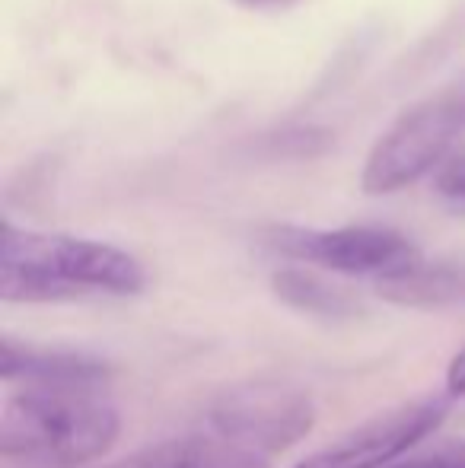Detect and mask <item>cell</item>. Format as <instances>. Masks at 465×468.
Returning a JSON list of instances; mask_svg holds the SVG:
<instances>
[{"label": "cell", "mask_w": 465, "mask_h": 468, "mask_svg": "<svg viewBox=\"0 0 465 468\" xmlns=\"http://www.w3.org/2000/svg\"><path fill=\"white\" fill-rule=\"evenodd\" d=\"M147 274L131 252L100 239L64 233H32L4 223L0 233V300L61 303L90 290L131 296Z\"/></svg>", "instance_id": "6da1fadb"}, {"label": "cell", "mask_w": 465, "mask_h": 468, "mask_svg": "<svg viewBox=\"0 0 465 468\" xmlns=\"http://www.w3.org/2000/svg\"><path fill=\"white\" fill-rule=\"evenodd\" d=\"M122 433V418L100 392L26 388L0 414V456L38 468H77L102 459Z\"/></svg>", "instance_id": "7a4b0ae2"}, {"label": "cell", "mask_w": 465, "mask_h": 468, "mask_svg": "<svg viewBox=\"0 0 465 468\" xmlns=\"http://www.w3.org/2000/svg\"><path fill=\"white\" fill-rule=\"evenodd\" d=\"M465 134V74L417 99L373 144L360 173L366 195H392L434 173Z\"/></svg>", "instance_id": "3957f363"}, {"label": "cell", "mask_w": 465, "mask_h": 468, "mask_svg": "<svg viewBox=\"0 0 465 468\" xmlns=\"http://www.w3.org/2000/svg\"><path fill=\"white\" fill-rule=\"evenodd\" d=\"M211 427L217 437L246 446L261 456H274L316 427V405L310 392L280 379H248L230 386L211 401Z\"/></svg>", "instance_id": "277c9868"}, {"label": "cell", "mask_w": 465, "mask_h": 468, "mask_svg": "<svg viewBox=\"0 0 465 468\" xmlns=\"http://www.w3.org/2000/svg\"><path fill=\"white\" fill-rule=\"evenodd\" d=\"M261 239L271 252L287 259L310 261L338 274H370L376 281L421 261V252L408 236L386 227H271L261 233Z\"/></svg>", "instance_id": "5b68a950"}, {"label": "cell", "mask_w": 465, "mask_h": 468, "mask_svg": "<svg viewBox=\"0 0 465 468\" xmlns=\"http://www.w3.org/2000/svg\"><path fill=\"white\" fill-rule=\"evenodd\" d=\"M447 414L449 399L443 395L405 401V405L389 408L366 424L354 427L351 433L338 437L325 450L310 452L291 468H386L405 459L411 446L428 440L447 420Z\"/></svg>", "instance_id": "8992f818"}, {"label": "cell", "mask_w": 465, "mask_h": 468, "mask_svg": "<svg viewBox=\"0 0 465 468\" xmlns=\"http://www.w3.org/2000/svg\"><path fill=\"white\" fill-rule=\"evenodd\" d=\"M0 376L4 382H26V388H74L100 392L112 382V364L87 351L19 345L6 335L0 341Z\"/></svg>", "instance_id": "52a82bcc"}, {"label": "cell", "mask_w": 465, "mask_h": 468, "mask_svg": "<svg viewBox=\"0 0 465 468\" xmlns=\"http://www.w3.org/2000/svg\"><path fill=\"white\" fill-rule=\"evenodd\" d=\"M376 293L402 309H437L465 306V268L449 261H417L398 274L376 281Z\"/></svg>", "instance_id": "ba28073f"}, {"label": "cell", "mask_w": 465, "mask_h": 468, "mask_svg": "<svg viewBox=\"0 0 465 468\" xmlns=\"http://www.w3.org/2000/svg\"><path fill=\"white\" fill-rule=\"evenodd\" d=\"M109 468H271L268 456L224 437H179L147 446Z\"/></svg>", "instance_id": "9c48e42d"}, {"label": "cell", "mask_w": 465, "mask_h": 468, "mask_svg": "<svg viewBox=\"0 0 465 468\" xmlns=\"http://www.w3.org/2000/svg\"><path fill=\"white\" fill-rule=\"evenodd\" d=\"M271 290L284 306L325 322H344L360 315V300L348 287L325 281L322 274L306 268H280L271 274Z\"/></svg>", "instance_id": "30bf717a"}, {"label": "cell", "mask_w": 465, "mask_h": 468, "mask_svg": "<svg viewBox=\"0 0 465 468\" xmlns=\"http://www.w3.org/2000/svg\"><path fill=\"white\" fill-rule=\"evenodd\" d=\"M386 468H465V440H440Z\"/></svg>", "instance_id": "8fae6325"}, {"label": "cell", "mask_w": 465, "mask_h": 468, "mask_svg": "<svg viewBox=\"0 0 465 468\" xmlns=\"http://www.w3.org/2000/svg\"><path fill=\"white\" fill-rule=\"evenodd\" d=\"M437 191H440V197L449 204V207L465 210V163H456V166H449L447 173H440Z\"/></svg>", "instance_id": "7c38bea8"}, {"label": "cell", "mask_w": 465, "mask_h": 468, "mask_svg": "<svg viewBox=\"0 0 465 468\" xmlns=\"http://www.w3.org/2000/svg\"><path fill=\"white\" fill-rule=\"evenodd\" d=\"M447 392L449 399H465V347L447 367Z\"/></svg>", "instance_id": "4fadbf2b"}, {"label": "cell", "mask_w": 465, "mask_h": 468, "mask_svg": "<svg viewBox=\"0 0 465 468\" xmlns=\"http://www.w3.org/2000/svg\"><path fill=\"white\" fill-rule=\"evenodd\" d=\"M246 4H278V0H246Z\"/></svg>", "instance_id": "5bb4252c"}]
</instances>
